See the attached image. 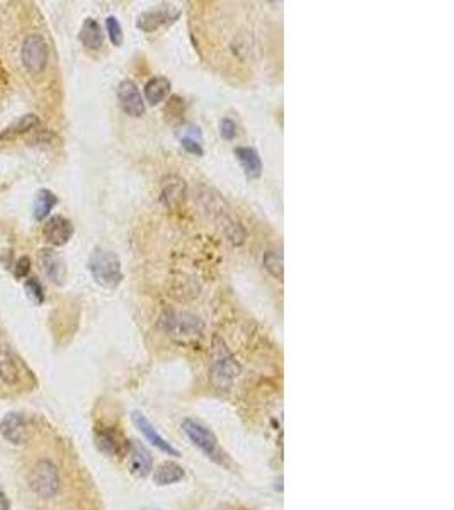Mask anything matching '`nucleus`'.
Masks as SVG:
<instances>
[{"label": "nucleus", "instance_id": "1", "mask_svg": "<svg viewBox=\"0 0 454 510\" xmlns=\"http://www.w3.org/2000/svg\"><path fill=\"white\" fill-rule=\"evenodd\" d=\"M89 271H91L94 281L99 286L114 289L122 281L121 260L116 254L106 249H94L89 257Z\"/></svg>", "mask_w": 454, "mask_h": 510}, {"label": "nucleus", "instance_id": "6", "mask_svg": "<svg viewBox=\"0 0 454 510\" xmlns=\"http://www.w3.org/2000/svg\"><path fill=\"white\" fill-rule=\"evenodd\" d=\"M118 100H120L121 109L131 118H142L145 114V100L138 85L133 80H122L118 85Z\"/></svg>", "mask_w": 454, "mask_h": 510}, {"label": "nucleus", "instance_id": "10", "mask_svg": "<svg viewBox=\"0 0 454 510\" xmlns=\"http://www.w3.org/2000/svg\"><path fill=\"white\" fill-rule=\"evenodd\" d=\"M43 235L46 242L53 247H63L74 235V225L65 217H52L43 226Z\"/></svg>", "mask_w": 454, "mask_h": 510}, {"label": "nucleus", "instance_id": "29", "mask_svg": "<svg viewBox=\"0 0 454 510\" xmlns=\"http://www.w3.org/2000/svg\"><path fill=\"white\" fill-rule=\"evenodd\" d=\"M30 269H31L30 258L21 257L19 260L16 262V265H14V274H16L17 279H24L28 274H30Z\"/></svg>", "mask_w": 454, "mask_h": 510}, {"label": "nucleus", "instance_id": "5", "mask_svg": "<svg viewBox=\"0 0 454 510\" xmlns=\"http://www.w3.org/2000/svg\"><path fill=\"white\" fill-rule=\"evenodd\" d=\"M160 326L172 337L189 339L203 332V322L191 313H179V311H167L160 317Z\"/></svg>", "mask_w": 454, "mask_h": 510}, {"label": "nucleus", "instance_id": "25", "mask_svg": "<svg viewBox=\"0 0 454 510\" xmlns=\"http://www.w3.org/2000/svg\"><path fill=\"white\" fill-rule=\"evenodd\" d=\"M106 27H107V34H109V39L113 41V45L121 46L122 45V30H121L120 21H118L114 16H109L106 19Z\"/></svg>", "mask_w": 454, "mask_h": 510}, {"label": "nucleus", "instance_id": "4", "mask_svg": "<svg viewBox=\"0 0 454 510\" xmlns=\"http://www.w3.org/2000/svg\"><path fill=\"white\" fill-rule=\"evenodd\" d=\"M182 429L194 446L199 447L201 451L208 456V458L213 459V461L223 465V461H225V454H223V451L219 449L218 441H216L215 434H213L210 429H206L203 423L196 422V420H191V419L184 420Z\"/></svg>", "mask_w": 454, "mask_h": 510}, {"label": "nucleus", "instance_id": "18", "mask_svg": "<svg viewBox=\"0 0 454 510\" xmlns=\"http://www.w3.org/2000/svg\"><path fill=\"white\" fill-rule=\"evenodd\" d=\"M131 473L138 478H147L151 472V456L145 447L140 444H131Z\"/></svg>", "mask_w": 454, "mask_h": 510}, {"label": "nucleus", "instance_id": "20", "mask_svg": "<svg viewBox=\"0 0 454 510\" xmlns=\"http://www.w3.org/2000/svg\"><path fill=\"white\" fill-rule=\"evenodd\" d=\"M184 478V469L182 466L175 465V463H164L157 468L155 472L153 480L155 483L160 485V487H165V485H172L177 483Z\"/></svg>", "mask_w": 454, "mask_h": 510}, {"label": "nucleus", "instance_id": "28", "mask_svg": "<svg viewBox=\"0 0 454 510\" xmlns=\"http://www.w3.org/2000/svg\"><path fill=\"white\" fill-rule=\"evenodd\" d=\"M165 113L171 114V116H174V118L181 116V114L184 113V100L181 99V97H177V96L171 97V100L167 102V107H165Z\"/></svg>", "mask_w": 454, "mask_h": 510}, {"label": "nucleus", "instance_id": "9", "mask_svg": "<svg viewBox=\"0 0 454 510\" xmlns=\"http://www.w3.org/2000/svg\"><path fill=\"white\" fill-rule=\"evenodd\" d=\"M240 371V366L233 359L232 354H228L225 349L219 352L211 364V379L216 386L226 388L233 383Z\"/></svg>", "mask_w": 454, "mask_h": 510}, {"label": "nucleus", "instance_id": "22", "mask_svg": "<svg viewBox=\"0 0 454 510\" xmlns=\"http://www.w3.org/2000/svg\"><path fill=\"white\" fill-rule=\"evenodd\" d=\"M96 441H97V447H99L102 452H106V454L114 456L121 451L120 441H118L116 434L111 432V430L97 429Z\"/></svg>", "mask_w": 454, "mask_h": 510}, {"label": "nucleus", "instance_id": "21", "mask_svg": "<svg viewBox=\"0 0 454 510\" xmlns=\"http://www.w3.org/2000/svg\"><path fill=\"white\" fill-rule=\"evenodd\" d=\"M56 203H58V199H56L55 194H53L52 191H48V189H41V191L38 192V196H36L34 208H32L34 220L36 221L45 220V218L50 214V211L56 206Z\"/></svg>", "mask_w": 454, "mask_h": 510}, {"label": "nucleus", "instance_id": "12", "mask_svg": "<svg viewBox=\"0 0 454 510\" xmlns=\"http://www.w3.org/2000/svg\"><path fill=\"white\" fill-rule=\"evenodd\" d=\"M175 136H177L179 143L187 153L196 157L204 155L203 148V133L201 129L193 123H182L181 126L175 129Z\"/></svg>", "mask_w": 454, "mask_h": 510}, {"label": "nucleus", "instance_id": "26", "mask_svg": "<svg viewBox=\"0 0 454 510\" xmlns=\"http://www.w3.org/2000/svg\"><path fill=\"white\" fill-rule=\"evenodd\" d=\"M26 293L28 296L34 300V303L41 304L45 301V293H43V286L39 285L38 279L31 278L26 281Z\"/></svg>", "mask_w": 454, "mask_h": 510}, {"label": "nucleus", "instance_id": "16", "mask_svg": "<svg viewBox=\"0 0 454 510\" xmlns=\"http://www.w3.org/2000/svg\"><path fill=\"white\" fill-rule=\"evenodd\" d=\"M235 157L237 160L242 165V170L245 177L254 181L262 175V160L261 155L257 153V150L250 148V146H237L235 148Z\"/></svg>", "mask_w": 454, "mask_h": 510}, {"label": "nucleus", "instance_id": "8", "mask_svg": "<svg viewBox=\"0 0 454 510\" xmlns=\"http://www.w3.org/2000/svg\"><path fill=\"white\" fill-rule=\"evenodd\" d=\"M0 434L7 443L23 446L30 439V425H28L26 417L17 414V412L7 414L0 420Z\"/></svg>", "mask_w": 454, "mask_h": 510}, {"label": "nucleus", "instance_id": "24", "mask_svg": "<svg viewBox=\"0 0 454 510\" xmlns=\"http://www.w3.org/2000/svg\"><path fill=\"white\" fill-rule=\"evenodd\" d=\"M262 264H264V269L272 276V278L283 281V276H284L283 254L277 252V250H269V252H266Z\"/></svg>", "mask_w": 454, "mask_h": 510}, {"label": "nucleus", "instance_id": "27", "mask_svg": "<svg viewBox=\"0 0 454 510\" xmlns=\"http://www.w3.org/2000/svg\"><path fill=\"white\" fill-rule=\"evenodd\" d=\"M237 131H239V129H237V123L233 120L223 118V120L219 121V135L225 140H235Z\"/></svg>", "mask_w": 454, "mask_h": 510}, {"label": "nucleus", "instance_id": "15", "mask_svg": "<svg viewBox=\"0 0 454 510\" xmlns=\"http://www.w3.org/2000/svg\"><path fill=\"white\" fill-rule=\"evenodd\" d=\"M21 362L14 352L7 347H0V381L7 386H16L21 383Z\"/></svg>", "mask_w": 454, "mask_h": 510}, {"label": "nucleus", "instance_id": "17", "mask_svg": "<svg viewBox=\"0 0 454 510\" xmlns=\"http://www.w3.org/2000/svg\"><path fill=\"white\" fill-rule=\"evenodd\" d=\"M80 41L85 48L92 49V52H97V49L102 48L104 45V32L100 24L97 23L96 19L89 17V19L84 21L80 30Z\"/></svg>", "mask_w": 454, "mask_h": 510}, {"label": "nucleus", "instance_id": "2", "mask_svg": "<svg viewBox=\"0 0 454 510\" xmlns=\"http://www.w3.org/2000/svg\"><path fill=\"white\" fill-rule=\"evenodd\" d=\"M30 487L39 498H53L61 488L60 469L52 459H39L30 473Z\"/></svg>", "mask_w": 454, "mask_h": 510}, {"label": "nucleus", "instance_id": "30", "mask_svg": "<svg viewBox=\"0 0 454 510\" xmlns=\"http://www.w3.org/2000/svg\"><path fill=\"white\" fill-rule=\"evenodd\" d=\"M0 510H9V502H7L6 495L0 490Z\"/></svg>", "mask_w": 454, "mask_h": 510}, {"label": "nucleus", "instance_id": "14", "mask_svg": "<svg viewBox=\"0 0 454 510\" xmlns=\"http://www.w3.org/2000/svg\"><path fill=\"white\" fill-rule=\"evenodd\" d=\"M133 422H135V425L138 427L140 432H142L143 436L149 439V443L153 444L155 447L160 449L162 452H165V454H169V456H179L177 449L172 447L171 444H169L167 441H165L164 437L157 432V430H155V427L151 425V422L147 419L145 415L140 414V412H135V414H133Z\"/></svg>", "mask_w": 454, "mask_h": 510}, {"label": "nucleus", "instance_id": "7", "mask_svg": "<svg viewBox=\"0 0 454 510\" xmlns=\"http://www.w3.org/2000/svg\"><path fill=\"white\" fill-rule=\"evenodd\" d=\"M181 16V10L172 9L169 5H160L155 7V9L147 10L143 12L142 16L138 17V30H142L143 32H153L157 30H160L162 26H169V24L175 23Z\"/></svg>", "mask_w": 454, "mask_h": 510}, {"label": "nucleus", "instance_id": "11", "mask_svg": "<svg viewBox=\"0 0 454 510\" xmlns=\"http://www.w3.org/2000/svg\"><path fill=\"white\" fill-rule=\"evenodd\" d=\"M186 181L179 175H167L160 186V199L167 208H179L186 199Z\"/></svg>", "mask_w": 454, "mask_h": 510}, {"label": "nucleus", "instance_id": "19", "mask_svg": "<svg viewBox=\"0 0 454 510\" xmlns=\"http://www.w3.org/2000/svg\"><path fill=\"white\" fill-rule=\"evenodd\" d=\"M171 87L172 85L169 78H165V77L150 78V80L145 84V89H143L147 102H149L150 106H157V104H160L162 100L169 96Z\"/></svg>", "mask_w": 454, "mask_h": 510}, {"label": "nucleus", "instance_id": "23", "mask_svg": "<svg viewBox=\"0 0 454 510\" xmlns=\"http://www.w3.org/2000/svg\"><path fill=\"white\" fill-rule=\"evenodd\" d=\"M39 124V118L36 114H28V116H23L19 121H16L14 124H10L6 131L0 135V138H10V136L16 135H23V133L31 131Z\"/></svg>", "mask_w": 454, "mask_h": 510}, {"label": "nucleus", "instance_id": "3", "mask_svg": "<svg viewBox=\"0 0 454 510\" xmlns=\"http://www.w3.org/2000/svg\"><path fill=\"white\" fill-rule=\"evenodd\" d=\"M50 58V48L45 36L39 32H31L24 38L23 48H21V62L24 70L30 75H39L45 71Z\"/></svg>", "mask_w": 454, "mask_h": 510}, {"label": "nucleus", "instance_id": "13", "mask_svg": "<svg viewBox=\"0 0 454 510\" xmlns=\"http://www.w3.org/2000/svg\"><path fill=\"white\" fill-rule=\"evenodd\" d=\"M39 262H41L45 274L52 279L55 285H63L67 278V265H65L63 257L58 252L52 249H43L39 252Z\"/></svg>", "mask_w": 454, "mask_h": 510}]
</instances>
